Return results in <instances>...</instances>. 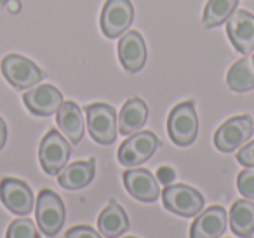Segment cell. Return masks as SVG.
Listing matches in <instances>:
<instances>
[{"label": "cell", "instance_id": "5bb4252c", "mask_svg": "<svg viewBox=\"0 0 254 238\" xmlns=\"http://www.w3.org/2000/svg\"><path fill=\"white\" fill-rule=\"evenodd\" d=\"M119 60L124 70L129 73L143 70L146 63V46L141 33L134 30L124 33L122 39L119 40Z\"/></svg>", "mask_w": 254, "mask_h": 238}, {"label": "cell", "instance_id": "277c9868", "mask_svg": "<svg viewBox=\"0 0 254 238\" xmlns=\"http://www.w3.org/2000/svg\"><path fill=\"white\" fill-rule=\"evenodd\" d=\"M71 146L70 141L64 139L63 134L58 130H49L40 141L39 148V160L44 172L49 176H58L70 160Z\"/></svg>", "mask_w": 254, "mask_h": 238}, {"label": "cell", "instance_id": "f546056e", "mask_svg": "<svg viewBox=\"0 0 254 238\" xmlns=\"http://www.w3.org/2000/svg\"><path fill=\"white\" fill-rule=\"evenodd\" d=\"M9 0H0V4H7Z\"/></svg>", "mask_w": 254, "mask_h": 238}, {"label": "cell", "instance_id": "e0dca14e", "mask_svg": "<svg viewBox=\"0 0 254 238\" xmlns=\"http://www.w3.org/2000/svg\"><path fill=\"white\" fill-rule=\"evenodd\" d=\"M148 120V108L139 98H131L124 103L119 115V132L122 136H131L145 127Z\"/></svg>", "mask_w": 254, "mask_h": 238}, {"label": "cell", "instance_id": "9a60e30c", "mask_svg": "<svg viewBox=\"0 0 254 238\" xmlns=\"http://www.w3.org/2000/svg\"><path fill=\"white\" fill-rule=\"evenodd\" d=\"M228 226V214L221 205H212L197 214L190 228V238H221Z\"/></svg>", "mask_w": 254, "mask_h": 238}, {"label": "cell", "instance_id": "ffe728a7", "mask_svg": "<svg viewBox=\"0 0 254 238\" xmlns=\"http://www.w3.org/2000/svg\"><path fill=\"white\" fill-rule=\"evenodd\" d=\"M230 228L240 238H253L254 235V202L237 200L230 209Z\"/></svg>", "mask_w": 254, "mask_h": 238}, {"label": "cell", "instance_id": "52a82bcc", "mask_svg": "<svg viewBox=\"0 0 254 238\" xmlns=\"http://www.w3.org/2000/svg\"><path fill=\"white\" fill-rule=\"evenodd\" d=\"M162 202L169 212L183 217H193L204 209V196L187 184H167L162 191Z\"/></svg>", "mask_w": 254, "mask_h": 238}, {"label": "cell", "instance_id": "1f68e13d", "mask_svg": "<svg viewBox=\"0 0 254 238\" xmlns=\"http://www.w3.org/2000/svg\"><path fill=\"white\" fill-rule=\"evenodd\" d=\"M127 238H136V237H127Z\"/></svg>", "mask_w": 254, "mask_h": 238}, {"label": "cell", "instance_id": "9c48e42d", "mask_svg": "<svg viewBox=\"0 0 254 238\" xmlns=\"http://www.w3.org/2000/svg\"><path fill=\"white\" fill-rule=\"evenodd\" d=\"M134 19V9L129 0H106L99 25L106 39H117L127 32Z\"/></svg>", "mask_w": 254, "mask_h": 238}, {"label": "cell", "instance_id": "44dd1931", "mask_svg": "<svg viewBox=\"0 0 254 238\" xmlns=\"http://www.w3.org/2000/svg\"><path fill=\"white\" fill-rule=\"evenodd\" d=\"M226 84L233 92H247L254 89V63L251 58H244L233 63L226 75Z\"/></svg>", "mask_w": 254, "mask_h": 238}, {"label": "cell", "instance_id": "2e32d148", "mask_svg": "<svg viewBox=\"0 0 254 238\" xmlns=\"http://www.w3.org/2000/svg\"><path fill=\"white\" fill-rule=\"evenodd\" d=\"M56 122L60 132L71 144H78L84 137V117L77 103L66 101L56 112Z\"/></svg>", "mask_w": 254, "mask_h": 238}, {"label": "cell", "instance_id": "6da1fadb", "mask_svg": "<svg viewBox=\"0 0 254 238\" xmlns=\"http://www.w3.org/2000/svg\"><path fill=\"white\" fill-rule=\"evenodd\" d=\"M167 132L174 144L178 146H190L198 134L197 110L191 101L176 105L167 117Z\"/></svg>", "mask_w": 254, "mask_h": 238}, {"label": "cell", "instance_id": "4dcf8cb0", "mask_svg": "<svg viewBox=\"0 0 254 238\" xmlns=\"http://www.w3.org/2000/svg\"><path fill=\"white\" fill-rule=\"evenodd\" d=\"M251 60H253V63H254V53H253V58H251Z\"/></svg>", "mask_w": 254, "mask_h": 238}, {"label": "cell", "instance_id": "4fadbf2b", "mask_svg": "<svg viewBox=\"0 0 254 238\" xmlns=\"http://www.w3.org/2000/svg\"><path fill=\"white\" fill-rule=\"evenodd\" d=\"M23 101H25L28 112L33 113V115L51 117L63 105V94L54 85L44 84L25 92L23 94Z\"/></svg>", "mask_w": 254, "mask_h": 238}, {"label": "cell", "instance_id": "8fae6325", "mask_svg": "<svg viewBox=\"0 0 254 238\" xmlns=\"http://www.w3.org/2000/svg\"><path fill=\"white\" fill-rule=\"evenodd\" d=\"M226 33L230 42L239 53H254V16L247 11H235L226 21Z\"/></svg>", "mask_w": 254, "mask_h": 238}, {"label": "cell", "instance_id": "5b68a950", "mask_svg": "<svg viewBox=\"0 0 254 238\" xmlns=\"http://www.w3.org/2000/svg\"><path fill=\"white\" fill-rule=\"evenodd\" d=\"M35 214L39 228L46 237H56L61 231L66 217L64 203L51 189H42L35 203Z\"/></svg>", "mask_w": 254, "mask_h": 238}, {"label": "cell", "instance_id": "603a6c76", "mask_svg": "<svg viewBox=\"0 0 254 238\" xmlns=\"http://www.w3.org/2000/svg\"><path fill=\"white\" fill-rule=\"evenodd\" d=\"M5 238H39L35 224L28 217H19L9 224V230Z\"/></svg>", "mask_w": 254, "mask_h": 238}, {"label": "cell", "instance_id": "f1b7e54d", "mask_svg": "<svg viewBox=\"0 0 254 238\" xmlns=\"http://www.w3.org/2000/svg\"><path fill=\"white\" fill-rule=\"evenodd\" d=\"M7 9L11 14H18V12L21 11V2H19V0H9Z\"/></svg>", "mask_w": 254, "mask_h": 238}, {"label": "cell", "instance_id": "d6986e66", "mask_svg": "<svg viewBox=\"0 0 254 238\" xmlns=\"http://www.w3.org/2000/svg\"><path fill=\"white\" fill-rule=\"evenodd\" d=\"M98 230L106 238H119L129 230V217L115 200H110L108 205L101 210L98 217Z\"/></svg>", "mask_w": 254, "mask_h": 238}, {"label": "cell", "instance_id": "3957f363", "mask_svg": "<svg viewBox=\"0 0 254 238\" xmlns=\"http://www.w3.org/2000/svg\"><path fill=\"white\" fill-rule=\"evenodd\" d=\"M160 146V139L150 130H139L127 137L119 148L117 158L127 169L138 167L152 158V155Z\"/></svg>", "mask_w": 254, "mask_h": 238}, {"label": "cell", "instance_id": "cb8c5ba5", "mask_svg": "<svg viewBox=\"0 0 254 238\" xmlns=\"http://www.w3.org/2000/svg\"><path fill=\"white\" fill-rule=\"evenodd\" d=\"M237 188H239L240 195L254 202V169L253 167H247V169H244L242 172H239Z\"/></svg>", "mask_w": 254, "mask_h": 238}, {"label": "cell", "instance_id": "8992f818", "mask_svg": "<svg viewBox=\"0 0 254 238\" xmlns=\"http://www.w3.org/2000/svg\"><path fill=\"white\" fill-rule=\"evenodd\" d=\"M254 132V120L251 115L232 117L226 120L214 134V146L223 153H232V151L242 148L247 141L253 137Z\"/></svg>", "mask_w": 254, "mask_h": 238}, {"label": "cell", "instance_id": "ac0fdd59", "mask_svg": "<svg viewBox=\"0 0 254 238\" xmlns=\"http://www.w3.org/2000/svg\"><path fill=\"white\" fill-rule=\"evenodd\" d=\"M96 174V160H78L73 164L66 165L63 171L58 174V182L64 189H82L94 179Z\"/></svg>", "mask_w": 254, "mask_h": 238}, {"label": "cell", "instance_id": "7a4b0ae2", "mask_svg": "<svg viewBox=\"0 0 254 238\" xmlns=\"http://www.w3.org/2000/svg\"><path fill=\"white\" fill-rule=\"evenodd\" d=\"M87 115V130L96 143L108 146L115 143L119 134V119L113 106L106 103H94L85 108Z\"/></svg>", "mask_w": 254, "mask_h": 238}, {"label": "cell", "instance_id": "d4e9b609", "mask_svg": "<svg viewBox=\"0 0 254 238\" xmlns=\"http://www.w3.org/2000/svg\"><path fill=\"white\" fill-rule=\"evenodd\" d=\"M64 238H103V237L89 226H73L66 231Z\"/></svg>", "mask_w": 254, "mask_h": 238}, {"label": "cell", "instance_id": "7402d4cb", "mask_svg": "<svg viewBox=\"0 0 254 238\" xmlns=\"http://www.w3.org/2000/svg\"><path fill=\"white\" fill-rule=\"evenodd\" d=\"M239 0H209L204 9V26H219L237 11Z\"/></svg>", "mask_w": 254, "mask_h": 238}, {"label": "cell", "instance_id": "83f0119b", "mask_svg": "<svg viewBox=\"0 0 254 238\" xmlns=\"http://www.w3.org/2000/svg\"><path fill=\"white\" fill-rule=\"evenodd\" d=\"M5 141H7V125H5L4 119L0 117V150L5 146Z\"/></svg>", "mask_w": 254, "mask_h": 238}, {"label": "cell", "instance_id": "484cf974", "mask_svg": "<svg viewBox=\"0 0 254 238\" xmlns=\"http://www.w3.org/2000/svg\"><path fill=\"white\" fill-rule=\"evenodd\" d=\"M237 162L242 164L244 167H253L254 169V141H251L249 144L242 146L237 153Z\"/></svg>", "mask_w": 254, "mask_h": 238}, {"label": "cell", "instance_id": "7c38bea8", "mask_svg": "<svg viewBox=\"0 0 254 238\" xmlns=\"http://www.w3.org/2000/svg\"><path fill=\"white\" fill-rule=\"evenodd\" d=\"M124 186L129 195L139 202L152 203L160 196L159 179L146 169H131L124 172Z\"/></svg>", "mask_w": 254, "mask_h": 238}, {"label": "cell", "instance_id": "ba28073f", "mask_svg": "<svg viewBox=\"0 0 254 238\" xmlns=\"http://www.w3.org/2000/svg\"><path fill=\"white\" fill-rule=\"evenodd\" d=\"M2 75L16 89H32L44 78V71L28 58L19 54H7L2 60Z\"/></svg>", "mask_w": 254, "mask_h": 238}, {"label": "cell", "instance_id": "30bf717a", "mask_svg": "<svg viewBox=\"0 0 254 238\" xmlns=\"http://www.w3.org/2000/svg\"><path fill=\"white\" fill-rule=\"evenodd\" d=\"M0 200L16 216H28L33 210V191L25 181L5 178L0 181Z\"/></svg>", "mask_w": 254, "mask_h": 238}, {"label": "cell", "instance_id": "4316f807", "mask_svg": "<svg viewBox=\"0 0 254 238\" xmlns=\"http://www.w3.org/2000/svg\"><path fill=\"white\" fill-rule=\"evenodd\" d=\"M157 178H159L160 182H164V184L167 186L174 179V171H173V169H169V167H160L159 169V176H157Z\"/></svg>", "mask_w": 254, "mask_h": 238}]
</instances>
